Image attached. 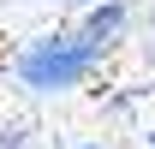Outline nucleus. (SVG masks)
I'll return each mask as SVG.
<instances>
[{
	"label": "nucleus",
	"instance_id": "obj_1",
	"mask_svg": "<svg viewBox=\"0 0 155 149\" xmlns=\"http://www.w3.org/2000/svg\"><path fill=\"white\" fill-rule=\"evenodd\" d=\"M107 54L90 30H54V36H36V42H24V54L12 60V72H18L24 90H36V95H60V90H72V84H84V78L96 72V60Z\"/></svg>",
	"mask_w": 155,
	"mask_h": 149
},
{
	"label": "nucleus",
	"instance_id": "obj_2",
	"mask_svg": "<svg viewBox=\"0 0 155 149\" xmlns=\"http://www.w3.org/2000/svg\"><path fill=\"white\" fill-rule=\"evenodd\" d=\"M84 30H90L101 48H114V42L125 36V6H119V0H96V6H90V18H84Z\"/></svg>",
	"mask_w": 155,
	"mask_h": 149
},
{
	"label": "nucleus",
	"instance_id": "obj_3",
	"mask_svg": "<svg viewBox=\"0 0 155 149\" xmlns=\"http://www.w3.org/2000/svg\"><path fill=\"white\" fill-rule=\"evenodd\" d=\"M18 143H24L18 131H0V149H18Z\"/></svg>",
	"mask_w": 155,
	"mask_h": 149
},
{
	"label": "nucleus",
	"instance_id": "obj_4",
	"mask_svg": "<svg viewBox=\"0 0 155 149\" xmlns=\"http://www.w3.org/2000/svg\"><path fill=\"white\" fill-rule=\"evenodd\" d=\"M78 149H101V143H78Z\"/></svg>",
	"mask_w": 155,
	"mask_h": 149
},
{
	"label": "nucleus",
	"instance_id": "obj_5",
	"mask_svg": "<svg viewBox=\"0 0 155 149\" xmlns=\"http://www.w3.org/2000/svg\"><path fill=\"white\" fill-rule=\"evenodd\" d=\"M149 143H155V131H149Z\"/></svg>",
	"mask_w": 155,
	"mask_h": 149
},
{
	"label": "nucleus",
	"instance_id": "obj_6",
	"mask_svg": "<svg viewBox=\"0 0 155 149\" xmlns=\"http://www.w3.org/2000/svg\"><path fill=\"white\" fill-rule=\"evenodd\" d=\"M149 18H155V12H149Z\"/></svg>",
	"mask_w": 155,
	"mask_h": 149
}]
</instances>
